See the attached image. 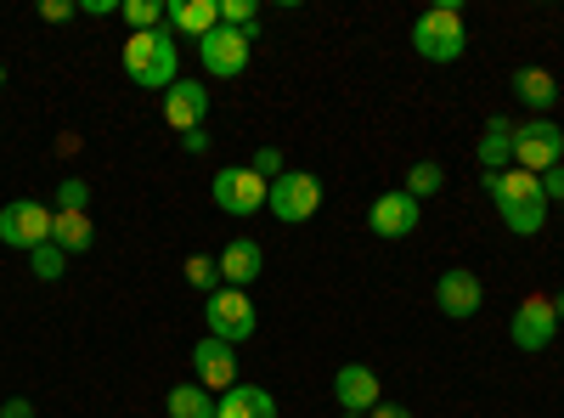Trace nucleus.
<instances>
[{
	"mask_svg": "<svg viewBox=\"0 0 564 418\" xmlns=\"http://www.w3.org/2000/svg\"><path fill=\"white\" fill-rule=\"evenodd\" d=\"M74 12H79L74 0H45V7H40V18H45V23H68Z\"/></svg>",
	"mask_w": 564,
	"mask_h": 418,
	"instance_id": "31",
	"label": "nucleus"
},
{
	"mask_svg": "<svg viewBox=\"0 0 564 418\" xmlns=\"http://www.w3.org/2000/svg\"><path fill=\"white\" fill-rule=\"evenodd\" d=\"M441 187H446V170H441L435 159H423V164H412V170H406V187H401V193H412V199L423 204V199H435Z\"/></svg>",
	"mask_w": 564,
	"mask_h": 418,
	"instance_id": "23",
	"label": "nucleus"
},
{
	"mask_svg": "<svg viewBox=\"0 0 564 418\" xmlns=\"http://www.w3.org/2000/svg\"><path fill=\"white\" fill-rule=\"evenodd\" d=\"M553 317H558V322H564V289H558V294H553Z\"/></svg>",
	"mask_w": 564,
	"mask_h": 418,
	"instance_id": "36",
	"label": "nucleus"
},
{
	"mask_svg": "<svg viewBox=\"0 0 564 418\" xmlns=\"http://www.w3.org/2000/svg\"><path fill=\"white\" fill-rule=\"evenodd\" d=\"M0 90H7V63H0Z\"/></svg>",
	"mask_w": 564,
	"mask_h": 418,
	"instance_id": "37",
	"label": "nucleus"
},
{
	"mask_svg": "<svg viewBox=\"0 0 564 418\" xmlns=\"http://www.w3.org/2000/svg\"><path fill=\"white\" fill-rule=\"evenodd\" d=\"M0 418H34V401L12 396V401H0Z\"/></svg>",
	"mask_w": 564,
	"mask_h": 418,
	"instance_id": "34",
	"label": "nucleus"
},
{
	"mask_svg": "<svg viewBox=\"0 0 564 418\" xmlns=\"http://www.w3.org/2000/svg\"><path fill=\"white\" fill-rule=\"evenodd\" d=\"M170 418H215V396L198 385V379H186V385H175L170 390Z\"/></svg>",
	"mask_w": 564,
	"mask_h": 418,
	"instance_id": "22",
	"label": "nucleus"
},
{
	"mask_svg": "<svg viewBox=\"0 0 564 418\" xmlns=\"http://www.w3.org/2000/svg\"><path fill=\"white\" fill-rule=\"evenodd\" d=\"M79 12H85V18H113L119 0H79Z\"/></svg>",
	"mask_w": 564,
	"mask_h": 418,
	"instance_id": "33",
	"label": "nucleus"
},
{
	"mask_svg": "<svg viewBox=\"0 0 564 418\" xmlns=\"http://www.w3.org/2000/svg\"><path fill=\"white\" fill-rule=\"evenodd\" d=\"M193 379L204 385V390H231V385H238V345H226V340H198L193 345Z\"/></svg>",
	"mask_w": 564,
	"mask_h": 418,
	"instance_id": "11",
	"label": "nucleus"
},
{
	"mask_svg": "<svg viewBox=\"0 0 564 418\" xmlns=\"http://www.w3.org/2000/svg\"><path fill=\"white\" fill-rule=\"evenodd\" d=\"M85 204H90L85 181H63V187H57V210H85Z\"/></svg>",
	"mask_w": 564,
	"mask_h": 418,
	"instance_id": "29",
	"label": "nucleus"
},
{
	"mask_svg": "<svg viewBox=\"0 0 564 418\" xmlns=\"http://www.w3.org/2000/svg\"><path fill=\"white\" fill-rule=\"evenodd\" d=\"M475 159H480V170H486V175L513 170V125H508V119H486V136H480Z\"/></svg>",
	"mask_w": 564,
	"mask_h": 418,
	"instance_id": "20",
	"label": "nucleus"
},
{
	"mask_svg": "<svg viewBox=\"0 0 564 418\" xmlns=\"http://www.w3.org/2000/svg\"><path fill=\"white\" fill-rule=\"evenodd\" d=\"M220 29H238V34H260V7L254 0H220Z\"/></svg>",
	"mask_w": 564,
	"mask_h": 418,
	"instance_id": "25",
	"label": "nucleus"
},
{
	"mask_svg": "<svg viewBox=\"0 0 564 418\" xmlns=\"http://www.w3.org/2000/svg\"><path fill=\"white\" fill-rule=\"evenodd\" d=\"M260 271H265V249H260L254 238H231V244L220 249V283H226V289H249Z\"/></svg>",
	"mask_w": 564,
	"mask_h": 418,
	"instance_id": "17",
	"label": "nucleus"
},
{
	"mask_svg": "<svg viewBox=\"0 0 564 418\" xmlns=\"http://www.w3.org/2000/svg\"><path fill=\"white\" fill-rule=\"evenodd\" d=\"M435 306H441V317H475L480 306H486V283H480V277L475 271H441V283H435Z\"/></svg>",
	"mask_w": 564,
	"mask_h": 418,
	"instance_id": "12",
	"label": "nucleus"
},
{
	"mask_svg": "<svg viewBox=\"0 0 564 418\" xmlns=\"http://www.w3.org/2000/svg\"><path fill=\"white\" fill-rule=\"evenodd\" d=\"M513 97H520L525 108H536V114H547V108L558 103V79H553L547 68L525 63V68H513Z\"/></svg>",
	"mask_w": 564,
	"mask_h": 418,
	"instance_id": "19",
	"label": "nucleus"
},
{
	"mask_svg": "<svg viewBox=\"0 0 564 418\" xmlns=\"http://www.w3.org/2000/svg\"><path fill=\"white\" fill-rule=\"evenodd\" d=\"M265 210H271L282 226H300V221H311V215L322 210V181H316L311 170H282V175L271 181V199H265Z\"/></svg>",
	"mask_w": 564,
	"mask_h": 418,
	"instance_id": "6",
	"label": "nucleus"
},
{
	"mask_svg": "<svg viewBox=\"0 0 564 418\" xmlns=\"http://www.w3.org/2000/svg\"><path fill=\"white\" fill-rule=\"evenodd\" d=\"M175 63H181V45H175L170 29L130 34V40H124V74H130L141 90H170V85L181 79Z\"/></svg>",
	"mask_w": 564,
	"mask_h": 418,
	"instance_id": "2",
	"label": "nucleus"
},
{
	"mask_svg": "<svg viewBox=\"0 0 564 418\" xmlns=\"http://www.w3.org/2000/svg\"><path fill=\"white\" fill-rule=\"evenodd\" d=\"M215 418H276V396L260 385H231L215 401Z\"/></svg>",
	"mask_w": 564,
	"mask_h": 418,
	"instance_id": "18",
	"label": "nucleus"
},
{
	"mask_svg": "<svg viewBox=\"0 0 564 418\" xmlns=\"http://www.w3.org/2000/svg\"><path fill=\"white\" fill-rule=\"evenodd\" d=\"M249 34H238V29H215V34H204L198 40V63H204V74L209 79H238L243 68H249Z\"/></svg>",
	"mask_w": 564,
	"mask_h": 418,
	"instance_id": "10",
	"label": "nucleus"
},
{
	"mask_svg": "<svg viewBox=\"0 0 564 418\" xmlns=\"http://www.w3.org/2000/svg\"><path fill=\"white\" fill-rule=\"evenodd\" d=\"M417 199L412 193H379V199H372V210H367V226L372 232H379V238H406V232H417Z\"/></svg>",
	"mask_w": 564,
	"mask_h": 418,
	"instance_id": "14",
	"label": "nucleus"
},
{
	"mask_svg": "<svg viewBox=\"0 0 564 418\" xmlns=\"http://www.w3.org/2000/svg\"><path fill=\"white\" fill-rule=\"evenodd\" d=\"M52 221H57V215L45 210L40 199H12L7 210H0V244L34 255L40 244H52Z\"/></svg>",
	"mask_w": 564,
	"mask_h": 418,
	"instance_id": "8",
	"label": "nucleus"
},
{
	"mask_svg": "<svg viewBox=\"0 0 564 418\" xmlns=\"http://www.w3.org/2000/svg\"><path fill=\"white\" fill-rule=\"evenodd\" d=\"M52 244H57L63 255H85L90 244H97V226H90L85 210H57V221H52Z\"/></svg>",
	"mask_w": 564,
	"mask_h": 418,
	"instance_id": "21",
	"label": "nucleus"
},
{
	"mask_svg": "<svg viewBox=\"0 0 564 418\" xmlns=\"http://www.w3.org/2000/svg\"><path fill=\"white\" fill-rule=\"evenodd\" d=\"M119 18L130 23V34H153V29H164V7H159V0H119Z\"/></svg>",
	"mask_w": 564,
	"mask_h": 418,
	"instance_id": "24",
	"label": "nucleus"
},
{
	"mask_svg": "<svg viewBox=\"0 0 564 418\" xmlns=\"http://www.w3.org/2000/svg\"><path fill=\"white\" fill-rule=\"evenodd\" d=\"M204 322H209V340L243 345V340H254V329H260V311H254L249 289H215V294L204 300Z\"/></svg>",
	"mask_w": 564,
	"mask_h": 418,
	"instance_id": "4",
	"label": "nucleus"
},
{
	"mask_svg": "<svg viewBox=\"0 0 564 418\" xmlns=\"http://www.w3.org/2000/svg\"><path fill=\"white\" fill-rule=\"evenodd\" d=\"M186 283H193L204 300H209L215 289H226V283H220V260H209V255H193V260H186Z\"/></svg>",
	"mask_w": 564,
	"mask_h": 418,
	"instance_id": "26",
	"label": "nucleus"
},
{
	"mask_svg": "<svg viewBox=\"0 0 564 418\" xmlns=\"http://www.w3.org/2000/svg\"><path fill=\"white\" fill-rule=\"evenodd\" d=\"M564 159V130L553 119H531V125H513V170L525 175H547Z\"/></svg>",
	"mask_w": 564,
	"mask_h": 418,
	"instance_id": "7",
	"label": "nucleus"
},
{
	"mask_svg": "<svg viewBox=\"0 0 564 418\" xmlns=\"http://www.w3.org/2000/svg\"><path fill=\"white\" fill-rule=\"evenodd\" d=\"M164 119H170V130H204V119H209V90L198 85V79H175L170 90H164Z\"/></svg>",
	"mask_w": 564,
	"mask_h": 418,
	"instance_id": "13",
	"label": "nucleus"
},
{
	"mask_svg": "<svg viewBox=\"0 0 564 418\" xmlns=\"http://www.w3.org/2000/svg\"><path fill=\"white\" fill-rule=\"evenodd\" d=\"M412 45H417L423 63H457V57L468 52V23H463V12L452 7V0H441V7H430V12H417Z\"/></svg>",
	"mask_w": 564,
	"mask_h": 418,
	"instance_id": "3",
	"label": "nucleus"
},
{
	"mask_svg": "<svg viewBox=\"0 0 564 418\" xmlns=\"http://www.w3.org/2000/svg\"><path fill=\"white\" fill-rule=\"evenodd\" d=\"M209 193H215V210H226V215L243 221V215H260V210H265L271 181H260L249 164H226V170H215Z\"/></svg>",
	"mask_w": 564,
	"mask_h": 418,
	"instance_id": "5",
	"label": "nucleus"
},
{
	"mask_svg": "<svg viewBox=\"0 0 564 418\" xmlns=\"http://www.w3.org/2000/svg\"><path fill=\"white\" fill-rule=\"evenodd\" d=\"M334 401H339L345 412H372V407L384 401L379 374H372V367H361V362H345L339 374H334Z\"/></svg>",
	"mask_w": 564,
	"mask_h": 418,
	"instance_id": "15",
	"label": "nucleus"
},
{
	"mask_svg": "<svg viewBox=\"0 0 564 418\" xmlns=\"http://www.w3.org/2000/svg\"><path fill=\"white\" fill-rule=\"evenodd\" d=\"M367 418H412V412H406V407H395V401H379Z\"/></svg>",
	"mask_w": 564,
	"mask_h": 418,
	"instance_id": "35",
	"label": "nucleus"
},
{
	"mask_svg": "<svg viewBox=\"0 0 564 418\" xmlns=\"http://www.w3.org/2000/svg\"><path fill=\"white\" fill-rule=\"evenodd\" d=\"M339 418H367V412H339Z\"/></svg>",
	"mask_w": 564,
	"mask_h": 418,
	"instance_id": "38",
	"label": "nucleus"
},
{
	"mask_svg": "<svg viewBox=\"0 0 564 418\" xmlns=\"http://www.w3.org/2000/svg\"><path fill=\"white\" fill-rule=\"evenodd\" d=\"M558 334V317H553V294H525L508 317V340L520 351H547Z\"/></svg>",
	"mask_w": 564,
	"mask_h": 418,
	"instance_id": "9",
	"label": "nucleus"
},
{
	"mask_svg": "<svg viewBox=\"0 0 564 418\" xmlns=\"http://www.w3.org/2000/svg\"><path fill=\"white\" fill-rule=\"evenodd\" d=\"M249 170H254L260 181H276V175H282V153H276V148H254Z\"/></svg>",
	"mask_w": 564,
	"mask_h": 418,
	"instance_id": "28",
	"label": "nucleus"
},
{
	"mask_svg": "<svg viewBox=\"0 0 564 418\" xmlns=\"http://www.w3.org/2000/svg\"><path fill=\"white\" fill-rule=\"evenodd\" d=\"M63 266H68V255H63L57 244H40V249L29 255V271L40 277V283H57V277H63Z\"/></svg>",
	"mask_w": 564,
	"mask_h": 418,
	"instance_id": "27",
	"label": "nucleus"
},
{
	"mask_svg": "<svg viewBox=\"0 0 564 418\" xmlns=\"http://www.w3.org/2000/svg\"><path fill=\"white\" fill-rule=\"evenodd\" d=\"M164 29L175 40L181 34H193V40L215 34L220 29V0H170V7H164Z\"/></svg>",
	"mask_w": 564,
	"mask_h": 418,
	"instance_id": "16",
	"label": "nucleus"
},
{
	"mask_svg": "<svg viewBox=\"0 0 564 418\" xmlns=\"http://www.w3.org/2000/svg\"><path fill=\"white\" fill-rule=\"evenodd\" d=\"M536 181H542V199H547V204H564V164H553V170L536 175Z\"/></svg>",
	"mask_w": 564,
	"mask_h": 418,
	"instance_id": "30",
	"label": "nucleus"
},
{
	"mask_svg": "<svg viewBox=\"0 0 564 418\" xmlns=\"http://www.w3.org/2000/svg\"><path fill=\"white\" fill-rule=\"evenodd\" d=\"M181 153L204 159V153H209V136H204V130H186V136H181Z\"/></svg>",
	"mask_w": 564,
	"mask_h": 418,
	"instance_id": "32",
	"label": "nucleus"
},
{
	"mask_svg": "<svg viewBox=\"0 0 564 418\" xmlns=\"http://www.w3.org/2000/svg\"><path fill=\"white\" fill-rule=\"evenodd\" d=\"M486 193L497 204V215L508 221V232H520V238H536L547 226V199H542V181L525 175V170H497L486 175Z\"/></svg>",
	"mask_w": 564,
	"mask_h": 418,
	"instance_id": "1",
	"label": "nucleus"
}]
</instances>
